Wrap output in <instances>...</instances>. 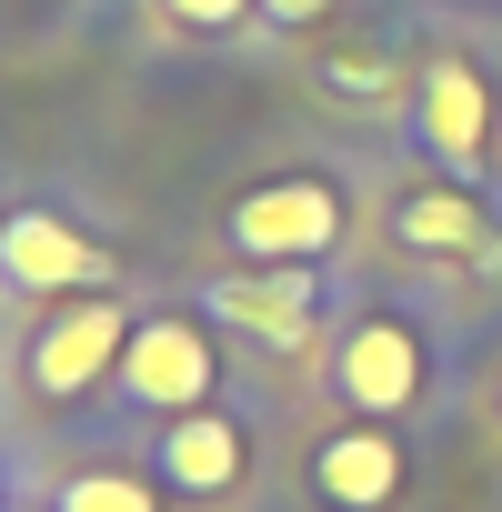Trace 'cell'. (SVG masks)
Masks as SVG:
<instances>
[{
  "instance_id": "cell-1",
  "label": "cell",
  "mask_w": 502,
  "mask_h": 512,
  "mask_svg": "<svg viewBox=\"0 0 502 512\" xmlns=\"http://www.w3.org/2000/svg\"><path fill=\"white\" fill-rule=\"evenodd\" d=\"M231 241L251 262H322L342 241V191L332 181H262L251 201H231Z\"/></svg>"
},
{
  "instance_id": "cell-2",
  "label": "cell",
  "mask_w": 502,
  "mask_h": 512,
  "mask_svg": "<svg viewBox=\"0 0 502 512\" xmlns=\"http://www.w3.org/2000/svg\"><path fill=\"white\" fill-rule=\"evenodd\" d=\"M0 272H11L21 292H101V282H111L101 241H81V231H71V221H51V211L0 221Z\"/></svg>"
},
{
  "instance_id": "cell-3",
  "label": "cell",
  "mask_w": 502,
  "mask_h": 512,
  "mask_svg": "<svg viewBox=\"0 0 502 512\" xmlns=\"http://www.w3.org/2000/svg\"><path fill=\"white\" fill-rule=\"evenodd\" d=\"M121 352H131V322H121V312L91 292L81 312H61V322L31 342V382H41L51 402H71V392H91V382H101Z\"/></svg>"
},
{
  "instance_id": "cell-4",
  "label": "cell",
  "mask_w": 502,
  "mask_h": 512,
  "mask_svg": "<svg viewBox=\"0 0 502 512\" xmlns=\"http://www.w3.org/2000/svg\"><path fill=\"white\" fill-rule=\"evenodd\" d=\"M121 382H131V402H151V412H191V402L211 392V342H201L191 322H141L131 352H121Z\"/></svg>"
},
{
  "instance_id": "cell-5",
  "label": "cell",
  "mask_w": 502,
  "mask_h": 512,
  "mask_svg": "<svg viewBox=\"0 0 502 512\" xmlns=\"http://www.w3.org/2000/svg\"><path fill=\"white\" fill-rule=\"evenodd\" d=\"M422 141H432L452 171H482V151H492V91H482V71L452 61V51L422 71Z\"/></svg>"
},
{
  "instance_id": "cell-6",
  "label": "cell",
  "mask_w": 502,
  "mask_h": 512,
  "mask_svg": "<svg viewBox=\"0 0 502 512\" xmlns=\"http://www.w3.org/2000/svg\"><path fill=\"white\" fill-rule=\"evenodd\" d=\"M412 392H422V342L402 322H362L342 342V402L382 422V412H412Z\"/></svg>"
},
{
  "instance_id": "cell-7",
  "label": "cell",
  "mask_w": 502,
  "mask_h": 512,
  "mask_svg": "<svg viewBox=\"0 0 502 512\" xmlns=\"http://www.w3.org/2000/svg\"><path fill=\"white\" fill-rule=\"evenodd\" d=\"M312 492H322L332 512H382V502L402 492V442H392V432H332V442L312 452Z\"/></svg>"
},
{
  "instance_id": "cell-8",
  "label": "cell",
  "mask_w": 502,
  "mask_h": 512,
  "mask_svg": "<svg viewBox=\"0 0 502 512\" xmlns=\"http://www.w3.org/2000/svg\"><path fill=\"white\" fill-rule=\"evenodd\" d=\"M241 462H251V442H241V422H221V412H181V422L161 432V482H171V492H231Z\"/></svg>"
},
{
  "instance_id": "cell-9",
  "label": "cell",
  "mask_w": 502,
  "mask_h": 512,
  "mask_svg": "<svg viewBox=\"0 0 502 512\" xmlns=\"http://www.w3.org/2000/svg\"><path fill=\"white\" fill-rule=\"evenodd\" d=\"M211 312L292 352V342L312 332V272H231V282L211 292Z\"/></svg>"
},
{
  "instance_id": "cell-10",
  "label": "cell",
  "mask_w": 502,
  "mask_h": 512,
  "mask_svg": "<svg viewBox=\"0 0 502 512\" xmlns=\"http://www.w3.org/2000/svg\"><path fill=\"white\" fill-rule=\"evenodd\" d=\"M392 231L412 241V251H462V262H502V241H492V221H482V201L472 191H412L402 211H392Z\"/></svg>"
},
{
  "instance_id": "cell-11",
  "label": "cell",
  "mask_w": 502,
  "mask_h": 512,
  "mask_svg": "<svg viewBox=\"0 0 502 512\" xmlns=\"http://www.w3.org/2000/svg\"><path fill=\"white\" fill-rule=\"evenodd\" d=\"M61 512H161V502H151V482H131V472H71Z\"/></svg>"
},
{
  "instance_id": "cell-12",
  "label": "cell",
  "mask_w": 502,
  "mask_h": 512,
  "mask_svg": "<svg viewBox=\"0 0 502 512\" xmlns=\"http://www.w3.org/2000/svg\"><path fill=\"white\" fill-rule=\"evenodd\" d=\"M161 11L181 21V31H231V21H251L262 0H161Z\"/></svg>"
},
{
  "instance_id": "cell-13",
  "label": "cell",
  "mask_w": 502,
  "mask_h": 512,
  "mask_svg": "<svg viewBox=\"0 0 502 512\" xmlns=\"http://www.w3.org/2000/svg\"><path fill=\"white\" fill-rule=\"evenodd\" d=\"M332 81H342V91H382V81H392V71H382V61H372V51H342V61H332Z\"/></svg>"
},
{
  "instance_id": "cell-14",
  "label": "cell",
  "mask_w": 502,
  "mask_h": 512,
  "mask_svg": "<svg viewBox=\"0 0 502 512\" xmlns=\"http://www.w3.org/2000/svg\"><path fill=\"white\" fill-rule=\"evenodd\" d=\"M262 11H272V21H282V31H312V21H322V11H332V0H262Z\"/></svg>"
}]
</instances>
